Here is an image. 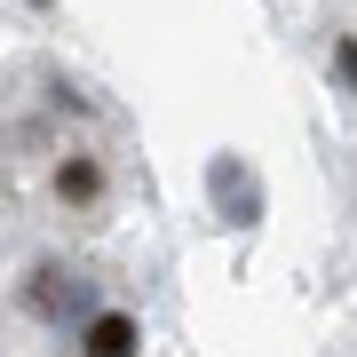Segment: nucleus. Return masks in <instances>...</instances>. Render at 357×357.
I'll return each instance as SVG.
<instances>
[{
	"label": "nucleus",
	"mask_w": 357,
	"mask_h": 357,
	"mask_svg": "<svg viewBox=\"0 0 357 357\" xmlns=\"http://www.w3.org/2000/svg\"><path fill=\"white\" fill-rule=\"evenodd\" d=\"M326 16H333V56H342L349 79H357V0H326Z\"/></svg>",
	"instance_id": "f257e3e1"
}]
</instances>
